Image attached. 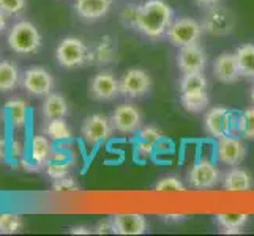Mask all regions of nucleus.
Returning <instances> with one entry per match:
<instances>
[{
  "instance_id": "6",
  "label": "nucleus",
  "mask_w": 254,
  "mask_h": 236,
  "mask_svg": "<svg viewBox=\"0 0 254 236\" xmlns=\"http://www.w3.org/2000/svg\"><path fill=\"white\" fill-rule=\"evenodd\" d=\"M200 25H202V30L208 35L224 37V35H229L234 30L235 16L229 8L216 3L213 6H208Z\"/></svg>"
},
{
  "instance_id": "5",
  "label": "nucleus",
  "mask_w": 254,
  "mask_h": 236,
  "mask_svg": "<svg viewBox=\"0 0 254 236\" xmlns=\"http://www.w3.org/2000/svg\"><path fill=\"white\" fill-rule=\"evenodd\" d=\"M202 32H204L202 25L196 19H191V17H179V19L172 21L168 32H166V37H168L171 45L177 47H183V46H190L197 43L200 37H202Z\"/></svg>"
},
{
  "instance_id": "41",
  "label": "nucleus",
  "mask_w": 254,
  "mask_h": 236,
  "mask_svg": "<svg viewBox=\"0 0 254 236\" xmlns=\"http://www.w3.org/2000/svg\"><path fill=\"white\" fill-rule=\"evenodd\" d=\"M8 27V16L0 10V35H2Z\"/></svg>"
},
{
  "instance_id": "42",
  "label": "nucleus",
  "mask_w": 254,
  "mask_h": 236,
  "mask_svg": "<svg viewBox=\"0 0 254 236\" xmlns=\"http://www.w3.org/2000/svg\"><path fill=\"white\" fill-rule=\"evenodd\" d=\"M194 2H196L199 6H205V8H208V6H213V5H216V3H220L221 0H194Z\"/></svg>"
},
{
  "instance_id": "8",
  "label": "nucleus",
  "mask_w": 254,
  "mask_h": 236,
  "mask_svg": "<svg viewBox=\"0 0 254 236\" xmlns=\"http://www.w3.org/2000/svg\"><path fill=\"white\" fill-rule=\"evenodd\" d=\"M119 82H120V94L131 99L144 98L152 90V77L145 69L141 68L128 69L119 79Z\"/></svg>"
},
{
  "instance_id": "23",
  "label": "nucleus",
  "mask_w": 254,
  "mask_h": 236,
  "mask_svg": "<svg viewBox=\"0 0 254 236\" xmlns=\"http://www.w3.org/2000/svg\"><path fill=\"white\" fill-rule=\"evenodd\" d=\"M215 217L218 225L221 227V232L229 235L242 233V229L247 225L250 219L248 214H242V213H223V214H216Z\"/></svg>"
},
{
  "instance_id": "19",
  "label": "nucleus",
  "mask_w": 254,
  "mask_h": 236,
  "mask_svg": "<svg viewBox=\"0 0 254 236\" xmlns=\"http://www.w3.org/2000/svg\"><path fill=\"white\" fill-rule=\"evenodd\" d=\"M117 55V45L109 35L101 37L95 45L89 49V63L95 65H108L114 62Z\"/></svg>"
},
{
  "instance_id": "16",
  "label": "nucleus",
  "mask_w": 254,
  "mask_h": 236,
  "mask_svg": "<svg viewBox=\"0 0 254 236\" xmlns=\"http://www.w3.org/2000/svg\"><path fill=\"white\" fill-rule=\"evenodd\" d=\"M213 76L221 84H234L242 77L235 52H223L213 62Z\"/></svg>"
},
{
  "instance_id": "14",
  "label": "nucleus",
  "mask_w": 254,
  "mask_h": 236,
  "mask_svg": "<svg viewBox=\"0 0 254 236\" xmlns=\"http://www.w3.org/2000/svg\"><path fill=\"white\" fill-rule=\"evenodd\" d=\"M205 65H207L205 50L202 46H199L197 43L180 47L177 54V66L182 71V74L204 71Z\"/></svg>"
},
{
  "instance_id": "33",
  "label": "nucleus",
  "mask_w": 254,
  "mask_h": 236,
  "mask_svg": "<svg viewBox=\"0 0 254 236\" xmlns=\"http://www.w3.org/2000/svg\"><path fill=\"white\" fill-rule=\"evenodd\" d=\"M48 177L52 180H60L64 177H68L69 169H71V162L69 161H48L45 165Z\"/></svg>"
},
{
  "instance_id": "17",
  "label": "nucleus",
  "mask_w": 254,
  "mask_h": 236,
  "mask_svg": "<svg viewBox=\"0 0 254 236\" xmlns=\"http://www.w3.org/2000/svg\"><path fill=\"white\" fill-rule=\"evenodd\" d=\"M74 13L85 22H95L106 17L112 8V0H74Z\"/></svg>"
},
{
  "instance_id": "25",
  "label": "nucleus",
  "mask_w": 254,
  "mask_h": 236,
  "mask_svg": "<svg viewBox=\"0 0 254 236\" xmlns=\"http://www.w3.org/2000/svg\"><path fill=\"white\" fill-rule=\"evenodd\" d=\"M180 102L183 109L191 113H199L207 109L210 98L207 90H196V92H185L180 93Z\"/></svg>"
},
{
  "instance_id": "10",
  "label": "nucleus",
  "mask_w": 254,
  "mask_h": 236,
  "mask_svg": "<svg viewBox=\"0 0 254 236\" xmlns=\"http://www.w3.org/2000/svg\"><path fill=\"white\" fill-rule=\"evenodd\" d=\"M111 123L120 134H134L142 128V113L134 104H120L112 110Z\"/></svg>"
},
{
  "instance_id": "31",
  "label": "nucleus",
  "mask_w": 254,
  "mask_h": 236,
  "mask_svg": "<svg viewBox=\"0 0 254 236\" xmlns=\"http://www.w3.org/2000/svg\"><path fill=\"white\" fill-rule=\"evenodd\" d=\"M237 133L243 139H254V107L245 109L237 120Z\"/></svg>"
},
{
  "instance_id": "22",
  "label": "nucleus",
  "mask_w": 254,
  "mask_h": 236,
  "mask_svg": "<svg viewBox=\"0 0 254 236\" xmlns=\"http://www.w3.org/2000/svg\"><path fill=\"white\" fill-rule=\"evenodd\" d=\"M68 113V102L65 96L60 93H49L45 96V101L41 104V115L45 120L52 118H65Z\"/></svg>"
},
{
  "instance_id": "39",
  "label": "nucleus",
  "mask_w": 254,
  "mask_h": 236,
  "mask_svg": "<svg viewBox=\"0 0 254 236\" xmlns=\"http://www.w3.org/2000/svg\"><path fill=\"white\" fill-rule=\"evenodd\" d=\"M11 153H13V157H21L22 156V145L19 141H14L13 145H11Z\"/></svg>"
},
{
  "instance_id": "15",
  "label": "nucleus",
  "mask_w": 254,
  "mask_h": 236,
  "mask_svg": "<svg viewBox=\"0 0 254 236\" xmlns=\"http://www.w3.org/2000/svg\"><path fill=\"white\" fill-rule=\"evenodd\" d=\"M137 141L134 145V153L137 157H141L142 161L150 159V157L156 153V146L164 139L163 133L160 131V128L147 125L142 126L137 131Z\"/></svg>"
},
{
  "instance_id": "30",
  "label": "nucleus",
  "mask_w": 254,
  "mask_h": 236,
  "mask_svg": "<svg viewBox=\"0 0 254 236\" xmlns=\"http://www.w3.org/2000/svg\"><path fill=\"white\" fill-rule=\"evenodd\" d=\"M24 227V221L19 214L2 213L0 214V235H14L19 233Z\"/></svg>"
},
{
  "instance_id": "21",
  "label": "nucleus",
  "mask_w": 254,
  "mask_h": 236,
  "mask_svg": "<svg viewBox=\"0 0 254 236\" xmlns=\"http://www.w3.org/2000/svg\"><path fill=\"white\" fill-rule=\"evenodd\" d=\"M22 74L11 60H0V93L14 92L21 85Z\"/></svg>"
},
{
  "instance_id": "3",
  "label": "nucleus",
  "mask_w": 254,
  "mask_h": 236,
  "mask_svg": "<svg viewBox=\"0 0 254 236\" xmlns=\"http://www.w3.org/2000/svg\"><path fill=\"white\" fill-rule=\"evenodd\" d=\"M56 60L66 69L84 66L89 63V46L77 37H65L56 47Z\"/></svg>"
},
{
  "instance_id": "35",
  "label": "nucleus",
  "mask_w": 254,
  "mask_h": 236,
  "mask_svg": "<svg viewBox=\"0 0 254 236\" xmlns=\"http://www.w3.org/2000/svg\"><path fill=\"white\" fill-rule=\"evenodd\" d=\"M27 0H0V10L6 16H19L25 11Z\"/></svg>"
},
{
  "instance_id": "24",
  "label": "nucleus",
  "mask_w": 254,
  "mask_h": 236,
  "mask_svg": "<svg viewBox=\"0 0 254 236\" xmlns=\"http://www.w3.org/2000/svg\"><path fill=\"white\" fill-rule=\"evenodd\" d=\"M52 151H54V148H52L51 139L48 136H35L32 139L30 154H32L33 162L40 165V167H45L48 164Z\"/></svg>"
},
{
  "instance_id": "44",
  "label": "nucleus",
  "mask_w": 254,
  "mask_h": 236,
  "mask_svg": "<svg viewBox=\"0 0 254 236\" xmlns=\"http://www.w3.org/2000/svg\"><path fill=\"white\" fill-rule=\"evenodd\" d=\"M251 101L254 102V85H253V89H251Z\"/></svg>"
},
{
  "instance_id": "40",
  "label": "nucleus",
  "mask_w": 254,
  "mask_h": 236,
  "mask_svg": "<svg viewBox=\"0 0 254 236\" xmlns=\"http://www.w3.org/2000/svg\"><path fill=\"white\" fill-rule=\"evenodd\" d=\"M68 232L71 233V235H89V233H90V230L87 229V227H84V225L73 227V229H69Z\"/></svg>"
},
{
  "instance_id": "43",
  "label": "nucleus",
  "mask_w": 254,
  "mask_h": 236,
  "mask_svg": "<svg viewBox=\"0 0 254 236\" xmlns=\"http://www.w3.org/2000/svg\"><path fill=\"white\" fill-rule=\"evenodd\" d=\"M5 153H6L5 141H3V139H0V159H3V157H5Z\"/></svg>"
},
{
  "instance_id": "18",
  "label": "nucleus",
  "mask_w": 254,
  "mask_h": 236,
  "mask_svg": "<svg viewBox=\"0 0 254 236\" xmlns=\"http://www.w3.org/2000/svg\"><path fill=\"white\" fill-rule=\"evenodd\" d=\"M116 235H144L148 229V224L144 214H114L111 216Z\"/></svg>"
},
{
  "instance_id": "13",
  "label": "nucleus",
  "mask_w": 254,
  "mask_h": 236,
  "mask_svg": "<svg viewBox=\"0 0 254 236\" xmlns=\"http://www.w3.org/2000/svg\"><path fill=\"white\" fill-rule=\"evenodd\" d=\"M247 156V148L237 136H223L216 142L218 161L229 167H237Z\"/></svg>"
},
{
  "instance_id": "9",
  "label": "nucleus",
  "mask_w": 254,
  "mask_h": 236,
  "mask_svg": "<svg viewBox=\"0 0 254 236\" xmlns=\"http://www.w3.org/2000/svg\"><path fill=\"white\" fill-rule=\"evenodd\" d=\"M81 134L87 145L96 146L100 143H104L114 134V126L111 123V118L103 115V113L89 115L81 126Z\"/></svg>"
},
{
  "instance_id": "37",
  "label": "nucleus",
  "mask_w": 254,
  "mask_h": 236,
  "mask_svg": "<svg viewBox=\"0 0 254 236\" xmlns=\"http://www.w3.org/2000/svg\"><path fill=\"white\" fill-rule=\"evenodd\" d=\"M95 233L96 235H108V233H114V224H112V219H103L96 224L95 227Z\"/></svg>"
},
{
  "instance_id": "34",
  "label": "nucleus",
  "mask_w": 254,
  "mask_h": 236,
  "mask_svg": "<svg viewBox=\"0 0 254 236\" xmlns=\"http://www.w3.org/2000/svg\"><path fill=\"white\" fill-rule=\"evenodd\" d=\"M139 21V5H128L120 11V22L127 29H137Z\"/></svg>"
},
{
  "instance_id": "32",
  "label": "nucleus",
  "mask_w": 254,
  "mask_h": 236,
  "mask_svg": "<svg viewBox=\"0 0 254 236\" xmlns=\"http://www.w3.org/2000/svg\"><path fill=\"white\" fill-rule=\"evenodd\" d=\"M153 189L156 192H183L185 190V185H183L179 177L171 175V177H164L156 181Z\"/></svg>"
},
{
  "instance_id": "2",
  "label": "nucleus",
  "mask_w": 254,
  "mask_h": 236,
  "mask_svg": "<svg viewBox=\"0 0 254 236\" xmlns=\"http://www.w3.org/2000/svg\"><path fill=\"white\" fill-rule=\"evenodd\" d=\"M8 47H10L14 54L29 57L37 54L43 46V37L37 25L30 21H17L11 25L10 32L6 37Z\"/></svg>"
},
{
  "instance_id": "7",
  "label": "nucleus",
  "mask_w": 254,
  "mask_h": 236,
  "mask_svg": "<svg viewBox=\"0 0 254 236\" xmlns=\"http://www.w3.org/2000/svg\"><path fill=\"white\" fill-rule=\"evenodd\" d=\"M21 85L32 98H45L54 90V76L43 66H32L22 73Z\"/></svg>"
},
{
  "instance_id": "12",
  "label": "nucleus",
  "mask_w": 254,
  "mask_h": 236,
  "mask_svg": "<svg viewBox=\"0 0 254 236\" xmlns=\"http://www.w3.org/2000/svg\"><path fill=\"white\" fill-rule=\"evenodd\" d=\"M89 93L95 101H112L120 94V82L111 71H100L90 79Z\"/></svg>"
},
{
  "instance_id": "29",
  "label": "nucleus",
  "mask_w": 254,
  "mask_h": 236,
  "mask_svg": "<svg viewBox=\"0 0 254 236\" xmlns=\"http://www.w3.org/2000/svg\"><path fill=\"white\" fill-rule=\"evenodd\" d=\"M180 93L185 92H196V90H207L208 82L204 71L199 73H185L180 79Z\"/></svg>"
},
{
  "instance_id": "28",
  "label": "nucleus",
  "mask_w": 254,
  "mask_h": 236,
  "mask_svg": "<svg viewBox=\"0 0 254 236\" xmlns=\"http://www.w3.org/2000/svg\"><path fill=\"white\" fill-rule=\"evenodd\" d=\"M45 134L51 141L62 142L71 139V129H69L65 118H52V120H46Z\"/></svg>"
},
{
  "instance_id": "11",
  "label": "nucleus",
  "mask_w": 254,
  "mask_h": 236,
  "mask_svg": "<svg viewBox=\"0 0 254 236\" xmlns=\"http://www.w3.org/2000/svg\"><path fill=\"white\" fill-rule=\"evenodd\" d=\"M221 181V173L216 169L213 162L207 159L197 161L188 172V185L192 189H213L215 186L220 185Z\"/></svg>"
},
{
  "instance_id": "26",
  "label": "nucleus",
  "mask_w": 254,
  "mask_h": 236,
  "mask_svg": "<svg viewBox=\"0 0 254 236\" xmlns=\"http://www.w3.org/2000/svg\"><path fill=\"white\" fill-rule=\"evenodd\" d=\"M5 112L10 125L14 129H22L27 121V104H25L21 98H13L6 101Z\"/></svg>"
},
{
  "instance_id": "27",
  "label": "nucleus",
  "mask_w": 254,
  "mask_h": 236,
  "mask_svg": "<svg viewBox=\"0 0 254 236\" xmlns=\"http://www.w3.org/2000/svg\"><path fill=\"white\" fill-rule=\"evenodd\" d=\"M235 57H237L242 77L254 79V45L253 43H245V45L239 46L237 50H235Z\"/></svg>"
},
{
  "instance_id": "38",
  "label": "nucleus",
  "mask_w": 254,
  "mask_h": 236,
  "mask_svg": "<svg viewBox=\"0 0 254 236\" xmlns=\"http://www.w3.org/2000/svg\"><path fill=\"white\" fill-rule=\"evenodd\" d=\"M163 219H164V222H168V224H177V222L185 221L187 216L185 214H164Z\"/></svg>"
},
{
  "instance_id": "1",
  "label": "nucleus",
  "mask_w": 254,
  "mask_h": 236,
  "mask_svg": "<svg viewBox=\"0 0 254 236\" xmlns=\"http://www.w3.org/2000/svg\"><path fill=\"white\" fill-rule=\"evenodd\" d=\"M174 21V10L164 0H145L139 5L137 32L150 40H161L166 37L169 25Z\"/></svg>"
},
{
  "instance_id": "36",
  "label": "nucleus",
  "mask_w": 254,
  "mask_h": 236,
  "mask_svg": "<svg viewBox=\"0 0 254 236\" xmlns=\"http://www.w3.org/2000/svg\"><path fill=\"white\" fill-rule=\"evenodd\" d=\"M52 189L57 192H73V190L79 189V186H77V183L71 177H64L60 180H54V183H52Z\"/></svg>"
},
{
  "instance_id": "20",
  "label": "nucleus",
  "mask_w": 254,
  "mask_h": 236,
  "mask_svg": "<svg viewBox=\"0 0 254 236\" xmlns=\"http://www.w3.org/2000/svg\"><path fill=\"white\" fill-rule=\"evenodd\" d=\"M224 190L229 192H248L254 186V178L253 175L240 167H234L224 173L221 178Z\"/></svg>"
},
{
  "instance_id": "4",
  "label": "nucleus",
  "mask_w": 254,
  "mask_h": 236,
  "mask_svg": "<svg viewBox=\"0 0 254 236\" xmlns=\"http://www.w3.org/2000/svg\"><path fill=\"white\" fill-rule=\"evenodd\" d=\"M237 120L239 115L226 107H213L210 109L204 117V129L207 133L220 139L223 136H235L237 133Z\"/></svg>"
}]
</instances>
